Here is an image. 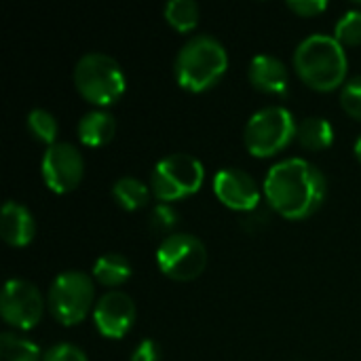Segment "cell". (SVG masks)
<instances>
[{
  "label": "cell",
  "instance_id": "cell-5",
  "mask_svg": "<svg viewBox=\"0 0 361 361\" xmlns=\"http://www.w3.org/2000/svg\"><path fill=\"white\" fill-rule=\"evenodd\" d=\"M296 118L279 104L256 110L243 127V144L252 157H273L296 140Z\"/></svg>",
  "mask_w": 361,
  "mask_h": 361
},
{
  "label": "cell",
  "instance_id": "cell-17",
  "mask_svg": "<svg viewBox=\"0 0 361 361\" xmlns=\"http://www.w3.org/2000/svg\"><path fill=\"white\" fill-rule=\"evenodd\" d=\"M296 140L307 150H324L334 140V127L324 116H307L296 127Z\"/></svg>",
  "mask_w": 361,
  "mask_h": 361
},
{
  "label": "cell",
  "instance_id": "cell-12",
  "mask_svg": "<svg viewBox=\"0 0 361 361\" xmlns=\"http://www.w3.org/2000/svg\"><path fill=\"white\" fill-rule=\"evenodd\" d=\"M93 322L102 336L123 338L135 322V302L123 290H108L93 307Z\"/></svg>",
  "mask_w": 361,
  "mask_h": 361
},
{
  "label": "cell",
  "instance_id": "cell-7",
  "mask_svg": "<svg viewBox=\"0 0 361 361\" xmlns=\"http://www.w3.org/2000/svg\"><path fill=\"white\" fill-rule=\"evenodd\" d=\"M49 311L61 326L80 324L89 309L95 307L93 279L82 271H61L49 286Z\"/></svg>",
  "mask_w": 361,
  "mask_h": 361
},
{
  "label": "cell",
  "instance_id": "cell-3",
  "mask_svg": "<svg viewBox=\"0 0 361 361\" xmlns=\"http://www.w3.org/2000/svg\"><path fill=\"white\" fill-rule=\"evenodd\" d=\"M228 68L224 44L212 34L190 36L173 59V76L186 91L201 93L214 87Z\"/></svg>",
  "mask_w": 361,
  "mask_h": 361
},
{
  "label": "cell",
  "instance_id": "cell-8",
  "mask_svg": "<svg viewBox=\"0 0 361 361\" xmlns=\"http://www.w3.org/2000/svg\"><path fill=\"white\" fill-rule=\"evenodd\" d=\"M207 250L203 241L190 233H173L161 239L157 247L159 271L176 281H190L205 271Z\"/></svg>",
  "mask_w": 361,
  "mask_h": 361
},
{
  "label": "cell",
  "instance_id": "cell-2",
  "mask_svg": "<svg viewBox=\"0 0 361 361\" xmlns=\"http://www.w3.org/2000/svg\"><path fill=\"white\" fill-rule=\"evenodd\" d=\"M347 53L334 34L315 32L302 38L294 51L298 76L317 91H334L347 80Z\"/></svg>",
  "mask_w": 361,
  "mask_h": 361
},
{
  "label": "cell",
  "instance_id": "cell-21",
  "mask_svg": "<svg viewBox=\"0 0 361 361\" xmlns=\"http://www.w3.org/2000/svg\"><path fill=\"white\" fill-rule=\"evenodd\" d=\"M25 125H27V131L34 140L51 146L57 142V131H59V125H57V118L53 116V112H49L47 108H34L27 112V118H25Z\"/></svg>",
  "mask_w": 361,
  "mask_h": 361
},
{
  "label": "cell",
  "instance_id": "cell-28",
  "mask_svg": "<svg viewBox=\"0 0 361 361\" xmlns=\"http://www.w3.org/2000/svg\"><path fill=\"white\" fill-rule=\"evenodd\" d=\"M264 224H267V214H264L260 207L254 209V212H247V214L241 218V226L247 228L250 233L258 231V226H264Z\"/></svg>",
  "mask_w": 361,
  "mask_h": 361
},
{
  "label": "cell",
  "instance_id": "cell-9",
  "mask_svg": "<svg viewBox=\"0 0 361 361\" xmlns=\"http://www.w3.org/2000/svg\"><path fill=\"white\" fill-rule=\"evenodd\" d=\"M44 313V300L40 290L21 277H13L4 283L0 296L2 322L15 330H32L38 326Z\"/></svg>",
  "mask_w": 361,
  "mask_h": 361
},
{
  "label": "cell",
  "instance_id": "cell-15",
  "mask_svg": "<svg viewBox=\"0 0 361 361\" xmlns=\"http://www.w3.org/2000/svg\"><path fill=\"white\" fill-rule=\"evenodd\" d=\"M76 133L85 146H93V148L104 146L116 133V118L104 108L89 110L80 116V121L76 125Z\"/></svg>",
  "mask_w": 361,
  "mask_h": 361
},
{
  "label": "cell",
  "instance_id": "cell-20",
  "mask_svg": "<svg viewBox=\"0 0 361 361\" xmlns=\"http://www.w3.org/2000/svg\"><path fill=\"white\" fill-rule=\"evenodd\" d=\"M163 15L178 32H190L199 23L201 8L195 0H169L163 6Z\"/></svg>",
  "mask_w": 361,
  "mask_h": 361
},
{
  "label": "cell",
  "instance_id": "cell-18",
  "mask_svg": "<svg viewBox=\"0 0 361 361\" xmlns=\"http://www.w3.org/2000/svg\"><path fill=\"white\" fill-rule=\"evenodd\" d=\"M150 195H152L150 186L137 178H133V176H123L112 184L114 201L127 212H135V209L146 207L150 201Z\"/></svg>",
  "mask_w": 361,
  "mask_h": 361
},
{
  "label": "cell",
  "instance_id": "cell-16",
  "mask_svg": "<svg viewBox=\"0 0 361 361\" xmlns=\"http://www.w3.org/2000/svg\"><path fill=\"white\" fill-rule=\"evenodd\" d=\"M91 273H93V279L97 283H102L106 288H118L131 277L133 269H131V262L127 256L116 254V252H108L93 262Z\"/></svg>",
  "mask_w": 361,
  "mask_h": 361
},
{
  "label": "cell",
  "instance_id": "cell-29",
  "mask_svg": "<svg viewBox=\"0 0 361 361\" xmlns=\"http://www.w3.org/2000/svg\"><path fill=\"white\" fill-rule=\"evenodd\" d=\"M355 157L360 159V163H361V133H360V137L355 140Z\"/></svg>",
  "mask_w": 361,
  "mask_h": 361
},
{
  "label": "cell",
  "instance_id": "cell-6",
  "mask_svg": "<svg viewBox=\"0 0 361 361\" xmlns=\"http://www.w3.org/2000/svg\"><path fill=\"white\" fill-rule=\"evenodd\" d=\"M205 180L203 163L188 152L163 157L150 173V190L161 203H171L195 195Z\"/></svg>",
  "mask_w": 361,
  "mask_h": 361
},
{
  "label": "cell",
  "instance_id": "cell-24",
  "mask_svg": "<svg viewBox=\"0 0 361 361\" xmlns=\"http://www.w3.org/2000/svg\"><path fill=\"white\" fill-rule=\"evenodd\" d=\"M341 104L347 114L361 121V74L347 78V82L341 87Z\"/></svg>",
  "mask_w": 361,
  "mask_h": 361
},
{
  "label": "cell",
  "instance_id": "cell-14",
  "mask_svg": "<svg viewBox=\"0 0 361 361\" xmlns=\"http://www.w3.org/2000/svg\"><path fill=\"white\" fill-rule=\"evenodd\" d=\"M36 235V220L34 214L17 201H6L0 212V237L13 245L23 247Z\"/></svg>",
  "mask_w": 361,
  "mask_h": 361
},
{
  "label": "cell",
  "instance_id": "cell-13",
  "mask_svg": "<svg viewBox=\"0 0 361 361\" xmlns=\"http://www.w3.org/2000/svg\"><path fill=\"white\" fill-rule=\"evenodd\" d=\"M247 78L258 91L271 95H286L290 87V74L286 63L271 53H258L252 57Z\"/></svg>",
  "mask_w": 361,
  "mask_h": 361
},
{
  "label": "cell",
  "instance_id": "cell-4",
  "mask_svg": "<svg viewBox=\"0 0 361 361\" xmlns=\"http://www.w3.org/2000/svg\"><path fill=\"white\" fill-rule=\"evenodd\" d=\"M72 76L78 93L99 108L116 102L127 87V76L118 59L102 51L80 55Z\"/></svg>",
  "mask_w": 361,
  "mask_h": 361
},
{
  "label": "cell",
  "instance_id": "cell-10",
  "mask_svg": "<svg viewBox=\"0 0 361 361\" xmlns=\"http://www.w3.org/2000/svg\"><path fill=\"white\" fill-rule=\"evenodd\" d=\"M40 173L49 190L63 195L80 184L85 176V159L74 144L55 142L42 152Z\"/></svg>",
  "mask_w": 361,
  "mask_h": 361
},
{
  "label": "cell",
  "instance_id": "cell-25",
  "mask_svg": "<svg viewBox=\"0 0 361 361\" xmlns=\"http://www.w3.org/2000/svg\"><path fill=\"white\" fill-rule=\"evenodd\" d=\"M42 361H89L87 353L72 343H57L42 353Z\"/></svg>",
  "mask_w": 361,
  "mask_h": 361
},
{
  "label": "cell",
  "instance_id": "cell-26",
  "mask_svg": "<svg viewBox=\"0 0 361 361\" xmlns=\"http://www.w3.org/2000/svg\"><path fill=\"white\" fill-rule=\"evenodd\" d=\"M288 8L300 17H313L328 8L326 0H288Z\"/></svg>",
  "mask_w": 361,
  "mask_h": 361
},
{
  "label": "cell",
  "instance_id": "cell-19",
  "mask_svg": "<svg viewBox=\"0 0 361 361\" xmlns=\"http://www.w3.org/2000/svg\"><path fill=\"white\" fill-rule=\"evenodd\" d=\"M40 347L17 332L0 334V361H42Z\"/></svg>",
  "mask_w": 361,
  "mask_h": 361
},
{
  "label": "cell",
  "instance_id": "cell-11",
  "mask_svg": "<svg viewBox=\"0 0 361 361\" xmlns=\"http://www.w3.org/2000/svg\"><path fill=\"white\" fill-rule=\"evenodd\" d=\"M214 192L226 207L235 212H254L260 207L262 190L252 173L239 167H224L214 176Z\"/></svg>",
  "mask_w": 361,
  "mask_h": 361
},
{
  "label": "cell",
  "instance_id": "cell-23",
  "mask_svg": "<svg viewBox=\"0 0 361 361\" xmlns=\"http://www.w3.org/2000/svg\"><path fill=\"white\" fill-rule=\"evenodd\" d=\"M178 222H180V216L171 203H157L150 212V231L163 239L173 235V228L178 226Z\"/></svg>",
  "mask_w": 361,
  "mask_h": 361
},
{
  "label": "cell",
  "instance_id": "cell-1",
  "mask_svg": "<svg viewBox=\"0 0 361 361\" xmlns=\"http://www.w3.org/2000/svg\"><path fill=\"white\" fill-rule=\"evenodd\" d=\"M269 205L288 220H305L313 216L326 201L328 180L324 171L300 157L275 163L262 184Z\"/></svg>",
  "mask_w": 361,
  "mask_h": 361
},
{
  "label": "cell",
  "instance_id": "cell-27",
  "mask_svg": "<svg viewBox=\"0 0 361 361\" xmlns=\"http://www.w3.org/2000/svg\"><path fill=\"white\" fill-rule=\"evenodd\" d=\"M129 361H161V347L152 338H144L133 351Z\"/></svg>",
  "mask_w": 361,
  "mask_h": 361
},
{
  "label": "cell",
  "instance_id": "cell-22",
  "mask_svg": "<svg viewBox=\"0 0 361 361\" xmlns=\"http://www.w3.org/2000/svg\"><path fill=\"white\" fill-rule=\"evenodd\" d=\"M334 38L343 47H353L361 44V11L360 8H349L345 11L336 25H334Z\"/></svg>",
  "mask_w": 361,
  "mask_h": 361
}]
</instances>
